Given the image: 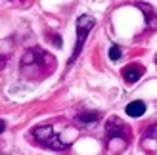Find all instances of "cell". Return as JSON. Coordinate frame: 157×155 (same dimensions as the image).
<instances>
[{
    "instance_id": "obj_7",
    "label": "cell",
    "mask_w": 157,
    "mask_h": 155,
    "mask_svg": "<svg viewBox=\"0 0 157 155\" xmlns=\"http://www.w3.org/2000/svg\"><path fill=\"white\" fill-rule=\"evenodd\" d=\"M140 10L144 12V19H146V25L151 27V29H157V12L153 10V8L150 4H144V2H138L136 4Z\"/></svg>"
},
{
    "instance_id": "obj_2",
    "label": "cell",
    "mask_w": 157,
    "mask_h": 155,
    "mask_svg": "<svg viewBox=\"0 0 157 155\" xmlns=\"http://www.w3.org/2000/svg\"><path fill=\"white\" fill-rule=\"evenodd\" d=\"M31 134L36 138V142L44 146V148L48 149H54V151H63L67 149L71 142L69 140H63L59 134H56V130H54L52 125H40V127H35L31 130Z\"/></svg>"
},
{
    "instance_id": "obj_1",
    "label": "cell",
    "mask_w": 157,
    "mask_h": 155,
    "mask_svg": "<svg viewBox=\"0 0 157 155\" xmlns=\"http://www.w3.org/2000/svg\"><path fill=\"white\" fill-rule=\"evenodd\" d=\"M54 65H56V59L40 48H31L21 58V73L35 81H40L46 75H50Z\"/></svg>"
},
{
    "instance_id": "obj_3",
    "label": "cell",
    "mask_w": 157,
    "mask_h": 155,
    "mask_svg": "<svg viewBox=\"0 0 157 155\" xmlns=\"http://www.w3.org/2000/svg\"><path fill=\"white\" fill-rule=\"evenodd\" d=\"M94 25H96V21H94V17H90V15H81V17H77V44H75L73 56L69 58V65H73L75 59L78 58V54H81L82 46H84V42H86V38H88Z\"/></svg>"
},
{
    "instance_id": "obj_10",
    "label": "cell",
    "mask_w": 157,
    "mask_h": 155,
    "mask_svg": "<svg viewBox=\"0 0 157 155\" xmlns=\"http://www.w3.org/2000/svg\"><path fill=\"white\" fill-rule=\"evenodd\" d=\"M50 40H52V42H54V44H56V46H61V38H59V36H58V35H54V36H52V35H50Z\"/></svg>"
},
{
    "instance_id": "obj_5",
    "label": "cell",
    "mask_w": 157,
    "mask_h": 155,
    "mask_svg": "<svg viewBox=\"0 0 157 155\" xmlns=\"http://www.w3.org/2000/svg\"><path fill=\"white\" fill-rule=\"evenodd\" d=\"M142 75H144V67L142 65H127L123 69V79L127 84H134L138 79H142Z\"/></svg>"
},
{
    "instance_id": "obj_12",
    "label": "cell",
    "mask_w": 157,
    "mask_h": 155,
    "mask_svg": "<svg viewBox=\"0 0 157 155\" xmlns=\"http://www.w3.org/2000/svg\"><path fill=\"white\" fill-rule=\"evenodd\" d=\"M155 63H157V56H155Z\"/></svg>"
},
{
    "instance_id": "obj_4",
    "label": "cell",
    "mask_w": 157,
    "mask_h": 155,
    "mask_svg": "<svg viewBox=\"0 0 157 155\" xmlns=\"http://www.w3.org/2000/svg\"><path fill=\"white\" fill-rule=\"evenodd\" d=\"M113 140H123L124 144L130 140V130L119 117H111L105 123V142L111 144Z\"/></svg>"
},
{
    "instance_id": "obj_9",
    "label": "cell",
    "mask_w": 157,
    "mask_h": 155,
    "mask_svg": "<svg viewBox=\"0 0 157 155\" xmlns=\"http://www.w3.org/2000/svg\"><path fill=\"white\" fill-rule=\"evenodd\" d=\"M121 56H123V52H121V46L113 44L111 48H109V59H111V61H117V59H121Z\"/></svg>"
},
{
    "instance_id": "obj_6",
    "label": "cell",
    "mask_w": 157,
    "mask_h": 155,
    "mask_svg": "<svg viewBox=\"0 0 157 155\" xmlns=\"http://www.w3.org/2000/svg\"><path fill=\"white\" fill-rule=\"evenodd\" d=\"M100 117L101 115L98 111H81V113H77L75 123L78 127H92V125H96L100 121Z\"/></svg>"
},
{
    "instance_id": "obj_8",
    "label": "cell",
    "mask_w": 157,
    "mask_h": 155,
    "mask_svg": "<svg viewBox=\"0 0 157 155\" xmlns=\"http://www.w3.org/2000/svg\"><path fill=\"white\" fill-rule=\"evenodd\" d=\"M124 111H127L128 117H142V115L146 113V104L142 102V100H136V102H130Z\"/></svg>"
},
{
    "instance_id": "obj_11",
    "label": "cell",
    "mask_w": 157,
    "mask_h": 155,
    "mask_svg": "<svg viewBox=\"0 0 157 155\" xmlns=\"http://www.w3.org/2000/svg\"><path fill=\"white\" fill-rule=\"evenodd\" d=\"M4 130H6V123H4L2 119H0V134H2V132H4Z\"/></svg>"
}]
</instances>
